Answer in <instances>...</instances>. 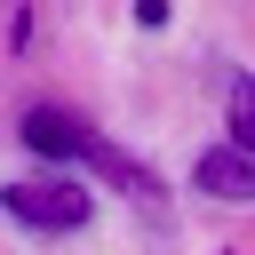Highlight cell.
Here are the masks:
<instances>
[{
    "instance_id": "3957f363",
    "label": "cell",
    "mask_w": 255,
    "mask_h": 255,
    "mask_svg": "<svg viewBox=\"0 0 255 255\" xmlns=\"http://www.w3.org/2000/svg\"><path fill=\"white\" fill-rule=\"evenodd\" d=\"M191 183H199L207 199H255V151H239V143H223V151H199Z\"/></svg>"
},
{
    "instance_id": "5b68a950",
    "label": "cell",
    "mask_w": 255,
    "mask_h": 255,
    "mask_svg": "<svg viewBox=\"0 0 255 255\" xmlns=\"http://www.w3.org/2000/svg\"><path fill=\"white\" fill-rule=\"evenodd\" d=\"M135 24H167V0H135Z\"/></svg>"
},
{
    "instance_id": "6da1fadb",
    "label": "cell",
    "mask_w": 255,
    "mask_h": 255,
    "mask_svg": "<svg viewBox=\"0 0 255 255\" xmlns=\"http://www.w3.org/2000/svg\"><path fill=\"white\" fill-rule=\"evenodd\" d=\"M24 143L32 151H48V159H88V167H104V175H120L135 199H151V175H135L104 135H88V120H72V112H56V104H40V112H24Z\"/></svg>"
},
{
    "instance_id": "277c9868",
    "label": "cell",
    "mask_w": 255,
    "mask_h": 255,
    "mask_svg": "<svg viewBox=\"0 0 255 255\" xmlns=\"http://www.w3.org/2000/svg\"><path fill=\"white\" fill-rule=\"evenodd\" d=\"M231 143L255 151V80H247V72L231 80Z\"/></svg>"
},
{
    "instance_id": "7a4b0ae2",
    "label": "cell",
    "mask_w": 255,
    "mask_h": 255,
    "mask_svg": "<svg viewBox=\"0 0 255 255\" xmlns=\"http://www.w3.org/2000/svg\"><path fill=\"white\" fill-rule=\"evenodd\" d=\"M0 207H8L16 223H32V231H80V223L96 215V191H88L80 175H24V183L0 191Z\"/></svg>"
}]
</instances>
